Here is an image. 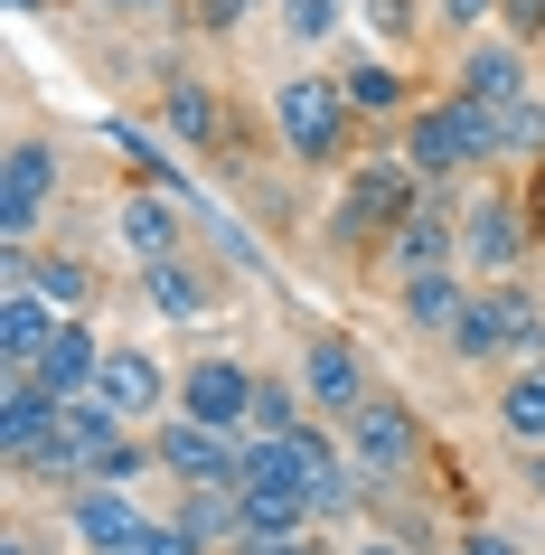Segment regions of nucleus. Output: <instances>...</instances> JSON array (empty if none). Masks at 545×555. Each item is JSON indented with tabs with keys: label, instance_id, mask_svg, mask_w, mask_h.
Instances as JSON below:
<instances>
[{
	"label": "nucleus",
	"instance_id": "nucleus-6",
	"mask_svg": "<svg viewBox=\"0 0 545 555\" xmlns=\"http://www.w3.org/2000/svg\"><path fill=\"white\" fill-rule=\"evenodd\" d=\"M291 377H301V396H311L320 424H348V414L367 405V396H386V377H376V358L358 330H301V349H291Z\"/></svg>",
	"mask_w": 545,
	"mask_h": 555
},
{
	"label": "nucleus",
	"instance_id": "nucleus-13",
	"mask_svg": "<svg viewBox=\"0 0 545 555\" xmlns=\"http://www.w3.org/2000/svg\"><path fill=\"white\" fill-rule=\"evenodd\" d=\"M189 217H198L189 198H170V189H142V179H132V189L114 198V245H122V263L142 273V263L189 255Z\"/></svg>",
	"mask_w": 545,
	"mask_h": 555
},
{
	"label": "nucleus",
	"instance_id": "nucleus-17",
	"mask_svg": "<svg viewBox=\"0 0 545 555\" xmlns=\"http://www.w3.org/2000/svg\"><path fill=\"white\" fill-rule=\"evenodd\" d=\"M0 273H29V293L48 301V311H66V321H94V311H104V273H94V255H76V245L0 255Z\"/></svg>",
	"mask_w": 545,
	"mask_h": 555
},
{
	"label": "nucleus",
	"instance_id": "nucleus-20",
	"mask_svg": "<svg viewBox=\"0 0 545 555\" xmlns=\"http://www.w3.org/2000/svg\"><path fill=\"white\" fill-rule=\"evenodd\" d=\"M104 330L94 321H57V339H48V358H38V386L57 396V405H76V396H94V377H104Z\"/></svg>",
	"mask_w": 545,
	"mask_h": 555
},
{
	"label": "nucleus",
	"instance_id": "nucleus-15",
	"mask_svg": "<svg viewBox=\"0 0 545 555\" xmlns=\"http://www.w3.org/2000/svg\"><path fill=\"white\" fill-rule=\"evenodd\" d=\"M452 86L460 94H480V104H517V94H545L536 86V48L508 29H480V38H460L452 48Z\"/></svg>",
	"mask_w": 545,
	"mask_h": 555
},
{
	"label": "nucleus",
	"instance_id": "nucleus-7",
	"mask_svg": "<svg viewBox=\"0 0 545 555\" xmlns=\"http://www.w3.org/2000/svg\"><path fill=\"white\" fill-rule=\"evenodd\" d=\"M527 245H536V227H527V198L517 189H498V179H480L470 198H460V273L470 283H517L527 273Z\"/></svg>",
	"mask_w": 545,
	"mask_h": 555
},
{
	"label": "nucleus",
	"instance_id": "nucleus-18",
	"mask_svg": "<svg viewBox=\"0 0 545 555\" xmlns=\"http://www.w3.org/2000/svg\"><path fill=\"white\" fill-rule=\"evenodd\" d=\"M57 321H66V311H48V301L29 293V273H0V377H38V358H48Z\"/></svg>",
	"mask_w": 545,
	"mask_h": 555
},
{
	"label": "nucleus",
	"instance_id": "nucleus-35",
	"mask_svg": "<svg viewBox=\"0 0 545 555\" xmlns=\"http://www.w3.org/2000/svg\"><path fill=\"white\" fill-rule=\"evenodd\" d=\"M517 198H527V227H536V245H545V160L517 179Z\"/></svg>",
	"mask_w": 545,
	"mask_h": 555
},
{
	"label": "nucleus",
	"instance_id": "nucleus-1",
	"mask_svg": "<svg viewBox=\"0 0 545 555\" xmlns=\"http://www.w3.org/2000/svg\"><path fill=\"white\" fill-rule=\"evenodd\" d=\"M395 151H404V170L424 179V189H452V179H470V170H498V151H489V104L460 94V86L424 94V104L395 122Z\"/></svg>",
	"mask_w": 545,
	"mask_h": 555
},
{
	"label": "nucleus",
	"instance_id": "nucleus-23",
	"mask_svg": "<svg viewBox=\"0 0 545 555\" xmlns=\"http://www.w3.org/2000/svg\"><path fill=\"white\" fill-rule=\"evenodd\" d=\"M489 414H498V434H508L517 452H536V442H545V358L508 367V377H498V396H489Z\"/></svg>",
	"mask_w": 545,
	"mask_h": 555
},
{
	"label": "nucleus",
	"instance_id": "nucleus-2",
	"mask_svg": "<svg viewBox=\"0 0 545 555\" xmlns=\"http://www.w3.org/2000/svg\"><path fill=\"white\" fill-rule=\"evenodd\" d=\"M57 198H66V142L20 114L10 151H0V255H29L48 235V217H57Z\"/></svg>",
	"mask_w": 545,
	"mask_h": 555
},
{
	"label": "nucleus",
	"instance_id": "nucleus-25",
	"mask_svg": "<svg viewBox=\"0 0 545 555\" xmlns=\"http://www.w3.org/2000/svg\"><path fill=\"white\" fill-rule=\"evenodd\" d=\"M301 424H311L301 377H273V367H263V377H255V414H245V442H291Z\"/></svg>",
	"mask_w": 545,
	"mask_h": 555
},
{
	"label": "nucleus",
	"instance_id": "nucleus-32",
	"mask_svg": "<svg viewBox=\"0 0 545 555\" xmlns=\"http://www.w3.org/2000/svg\"><path fill=\"white\" fill-rule=\"evenodd\" d=\"M460 546H470V555H527V546L508 537V527H489V518H470V527H460Z\"/></svg>",
	"mask_w": 545,
	"mask_h": 555
},
{
	"label": "nucleus",
	"instance_id": "nucleus-34",
	"mask_svg": "<svg viewBox=\"0 0 545 555\" xmlns=\"http://www.w3.org/2000/svg\"><path fill=\"white\" fill-rule=\"evenodd\" d=\"M348 555H414V546H404L395 527H358V537H348Z\"/></svg>",
	"mask_w": 545,
	"mask_h": 555
},
{
	"label": "nucleus",
	"instance_id": "nucleus-33",
	"mask_svg": "<svg viewBox=\"0 0 545 555\" xmlns=\"http://www.w3.org/2000/svg\"><path fill=\"white\" fill-rule=\"evenodd\" d=\"M94 20H114V29H132V20H160V10H170V0H86Z\"/></svg>",
	"mask_w": 545,
	"mask_h": 555
},
{
	"label": "nucleus",
	"instance_id": "nucleus-38",
	"mask_svg": "<svg viewBox=\"0 0 545 555\" xmlns=\"http://www.w3.org/2000/svg\"><path fill=\"white\" fill-rule=\"evenodd\" d=\"M10 10H20V20H38V10H48V0H10Z\"/></svg>",
	"mask_w": 545,
	"mask_h": 555
},
{
	"label": "nucleus",
	"instance_id": "nucleus-27",
	"mask_svg": "<svg viewBox=\"0 0 545 555\" xmlns=\"http://www.w3.org/2000/svg\"><path fill=\"white\" fill-rule=\"evenodd\" d=\"M122 555H217V546H198V537H189L170 508H151V527H142V537H132Z\"/></svg>",
	"mask_w": 545,
	"mask_h": 555
},
{
	"label": "nucleus",
	"instance_id": "nucleus-26",
	"mask_svg": "<svg viewBox=\"0 0 545 555\" xmlns=\"http://www.w3.org/2000/svg\"><path fill=\"white\" fill-rule=\"evenodd\" d=\"M348 29V0H283V38L291 48H329Z\"/></svg>",
	"mask_w": 545,
	"mask_h": 555
},
{
	"label": "nucleus",
	"instance_id": "nucleus-30",
	"mask_svg": "<svg viewBox=\"0 0 545 555\" xmlns=\"http://www.w3.org/2000/svg\"><path fill=\"white\" fill-rule=\"evenodd\" d=\"M189 10H198V29H207V38H235L245 20H255V0H189Z\"/></svg>",
	"mask_w": 545,
	"mask_h": 555
},
{
	"label": "nucleus",
	"instance_id": "nucleus-31",
	"mask_svg": "<svg viewBox=\"0 0 545 555\" xmlns=\"http://www.w3.org/2000/svg\"><path fill=\"white\" fill-rule=\"evenodd\" d=\"M498 29L527 38V48H545V0H498Z\"/></svg>",
	"mask_w": 545,
	"mask_h": 555
},
{
	"label": "nucleus",
	"instance_id": "nucleus-5",
	"mask_svg": "<svg viewBox=\"0 0 545 555\" xmlns=\"http://www.w3.org/2000/svg\"><path fill=\"white\" fill-rule=\"evenodd\" d=\"M452 358H470V367H527V358H545V293L527 273L517 283H489L470 301V321H460Z\"/></svg>",
	"mask_w": 545,
	"mask_h": 555
},
{
	"label": "nucleus",
	"instance_id": "nucleus-10",
	"mask_svg": "<svg viewBox=\"0 0 545 555\" xmlns=\"http://www.w3.org/2000/svg\"><path fill=\"white\" fill-rule=\"evenodd\" d=\"M151 452H160V480L170 490H245V434H217V424L170 414L151 434Z\"/></svg>",
	"mask_w": 545,
	"mask_h": 555
},
{
	"label": "nucleus",
	"instance_id": "nucleus-22",
	"mask_svg": "<svg viewBox=\"0 0 545 555\" xmlns=\"http://www.w3.org/2000/svg\"><path fill=\"white\" fill-rule=\"evenodd\" d=\"M339 94H348V114H358V122H404L414 104H424V94L404 86V66L395 57H367V48L339 66Z\"/></svg>",
	"mask_w": 545,
	"mask_h": 555
},
{
	"label": "nucleus",
	"instance_id": "nucleus-29",
	"mask_svg": "<svg viewBox=\"0 0 545 555\" xmlns=\"http://www.w3.org/2000/svg\"><path fill=\"white\" fill-rule=\"evenodd\" d=\"M432 29L480 38V29H498V0H432Z\"/></svg>",
	"mask_w": 545,
	"mask_h": 555
},
{
	"label": "nucleus",
	"instance_id": "nucleus-37",
	"mask_svg": "<svg viewBox=\"0 0 545 555\" xmlns=\"http://www.w3.org/2000/svg\"><path fill=\"white\" fill-rule=\"evenodd\" d=\"M0 555H48V546H38V527H10V537H0Z\"/></svg>",
	"mask_w": 545,
	"mask_h": 555
},
{
	"label": "nucleus",
	"instance_id": "nucleus-3",
	"mask_svg": "<svg viewBox=\"0 0 545 555\" xmlns=\"http://www.w3.org/2000/svg\"><path fill=\"white\" fill-rule=\"evenodd\" d=\"M273 142L291 151V170H348L358 114H348L339 76H320V66H291L283 86H273Z\"/></svg>",
	"mask_w": 545,
	"mask_h": 555
},
{
	"label": "nucleus",
	"instance_id": "nucleus-9",
	"mask_svg": "<svg viewBox=\"0 0 545 555\" xmlns=\"http://www.w3.org/2000/svg\"><path fill=\"white\" fill-rule=\"evenodd\" d=\"M414 198H424V179L404 170V151H376V160H358V170H348V189H339V217H329V245L395 235Z\"/></svg>",
	"mask_w": 545,
	"mask_h": 555
},
{
	"label": "nucleus",
	"instance_id": "nucleus-12",
	"mask_svg": "<svg viewBox=\"0 0 545 555\" xmlns=\"http://www.w3.org/2000/svg\"><path fill=\"white\" fill-rule=\"evenodd\" d=\"M255 377H263V367H245L235 349H198L189 367H179V414H189V424H217V434H245Z\"/></svg>",
	"mask_w": 545,
	"mask_h": 555
},
{
	"label": "nucleus",
	"instance_id": "nucleus-11",
	"mask_svg": "<svg viewBox=\"0 0 545 555\" xmlns=\"http://www.w3.org/2000/svg\"><path fill=\"white\" fill-rule=\"evenodd\" d=\"M376 263L395 283H414V273H460V198L452 189H424V198L404 207V227L376 245Z\"/></svg>",
	"mask_w": 545,
	"mask_h": 555
},
{
	"label": "nucleus",
	"instance_id": "nucleus-4",
	"mask_svg": "<svg viewBox=\"0 0 545 555\" xmlns=\"http://www.w3.org/2000/svg\"><path fill=\"white\" fill-rule=\"evenodd\" d=\"M339 442H348V462H358V480H367L376 499L386 490H404V480H424V462H432V434H424V414L404 405L395 386L386 396H367V405L339 424Z\"/></svg>",
	"mask_w": 545,
	"mask_h": 555
},
{
	"label": "nucleus",
	"instance_id": "nucleus-24",
	"mask_svg": "<svg viewBox=\"0 0 545 555\" xmlns=\"http://www.w3.org/2000/svg\"><path fill=\"white\" fill-rule=\"evenodd\" d=\"M170 518L189 527L198 546H217V555L245 546V499H235V490H170Z\"/></svg>",
	"mask_w": 545,
	"mask_h": 555
},
{
	"label": "nucleus",
	"instance_id": "nucleus-21",
	"mask_svg": "<svg viewBox=\"0 0 545 555\" xmlns=\"http://www.w3.org/2000/svg\"><path fill=\"white\" fill-rule=\"evenodd\" d=\"M160 122L189 151H226V94L207 86V76H160Z\"/></svg>",
	"mask_w": 545,
	"mask_h": 555
},
{
	"label": "nucleus",
	"instance_id": "nucleus-39",
	"mask_svg": "<svg viewBox=\"0 0 545 555\" xmlns=\"http://www.w3.org/2000/svg\"><path fill=\"white\" fill-rule=\"evenodd\" d=\"M442 555H470V546H460V537H452V546H442Z\"/></svg>",
	"mask_w": 545,
	"mask_h": 555
},
{
	"label": "nucleus",
	"instance_id": "nucleus-19",
	"mask_svg": "<svg viewBox=\"0 0 545 555\" xmlns=\"http://www.w3.org/2000/svg\"><path fill=\"white\" fill-rule=\"evenodd\" d=\"M470 301H480V283H470V273H414V283H395V311H404V330H414V339H442V349L460 339Z\"/></svg>",
	"mask_w": 545,
	"mask_h": 555
},
{
	"label": "nucleus",
	"instance_id": "nucleus-14",
	"mask_svg": "<svg viewBox=\"0 0 545 555\" xmlns=\"http://www.w3.org/2000/svg\"><path fill=\"white\" fill-rule=\"evenodd\" d=\"M132 293H142L151 321L198 330L207 311H226V273H217L207 255H170V263H142V273H132Z\"/></svg>",
	"mask_w": 545,
	"mask_h": 555
},
{
	"label": "nucleus",
	"instance_id": "nucleus-36",
	"mask_svg": "<svg viewBox=\"0 0 545 555\" xmlns=\"http://www.w3.org/2000/svg\"><path fill=\"white\" fill-rule=\"evenodd\" d=\"M517 490L545 508V442H536V452H517Z\"/></svg>",
	"mask_w": 545,
	"mask_h": 555
},
{
	"label": "nucleus",
	"instance_id": "nucleus-8",
	"mask_svg": "<svg viewBox=\"0 0 545 555\" xmlns=\"http://www.w3.org/2000/svg\"><path fill=\"white\" fill-rule=\"evenodd\" d=\"M94 396H104V405H114L132 434H160V424L179 414V367H170L160 349H142V339H114V349H104V377H94Z\"/></svg>",
	"mask_w": 545,
	"mask_h": 555
},
{
	"label": "nucleus",
	"instance_id": "nucleus-28",
	"mask_svg": "<svg viewBox=\"0 0 545 555\" xmlns=\"http://www.w3.org/2000/svg\"><path fill=\"white\" fill-rule=\"evenodd\" d=\"M358 10H367V29L386 38V48H404V38L424 29V0H358Z\"/></svg>",
	"mask_w": 545,
	"mask_h": 555
},
{
	"label": "nucleus",
	"instance_id": "nucleus-16",
	"mask_svg": "<svg viewBox=\"0 0 545 555\" xmlns=\"http://www.w3.org/2000/svg\"><path fill=\"white\" fill-rule=\"evenodd\" d=\"M57 527H66L86 555H122V546L151 527V499H142V490H104V480H76V490L57 499Z\"/></svg>",
	"mask_w": 545,
	"mask_h": 555
}]
</instances>
